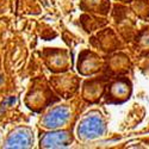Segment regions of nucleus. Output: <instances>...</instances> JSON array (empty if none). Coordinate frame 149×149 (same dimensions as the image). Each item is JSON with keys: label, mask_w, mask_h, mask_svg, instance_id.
Returning a JSON list of instances; mask_svg holds the SVG:
<instances>
[{"label": "nucleus", "mask_w": 149, "mask_h": 149, "mask_svg": "<svg viewBox=\"0 0 149 149\" xmlns=\"http://www.w3.org/2000/svg\"><path fill=\"white\" fill-rule=\"evenodd\" d=\"M105 131V123L100 115L91 113L86 116L81 123L79 124L78 134L81 139L85 140H93L100 137Z\"/></svg>", "instance_id": "nucleus-1"}, {"label": "nucleus", "mask_w": 149, "mask_h": 149, "mask_svg": "<svg viewBox=\"0 0 149 149\" xmlns=\"http://www.w3.org/2000/svg\"><path fill=\"white\" fill-rule=\"evenodd\" d=\"M68 118H69V110L63 106H58V107H55L54 110H52L50 112L44 117L43 124L45 128L56 129L58 127H62L63 124H66Z\"/></svg>", "instance_id": "nucleus-2"}, {"label": "nucleus", "mask_w": 149, "mask_h": 149, "mask_svg": "<svg viewBox=\"0 0 149 149\" xmlns=\"http://www.w3.org/2000/svg\"><path fill=\"white\" fill-rule=\"evenodd\" d=\"M32 143V132L26 128H18L12 132L6 141L8 148H28Z\"/></svg>", "instance_id": "nucleus-3"}, {"label": "nucleus", "mask_w": 149, "mask_h": 149, "mask_svg": "<svg viewBox=\"0 0 149 149\" xmlns=\"http://www.w3.org/2000/svg\"><path fill=\"white\" fill-rule=\"evenodd\" d=\"M69 141V135L66 131H56L45 134L41 140V146L44 148H57L63 147Z\"/></svg>", "instance_id": "nucleus-4"}]
</instances>
